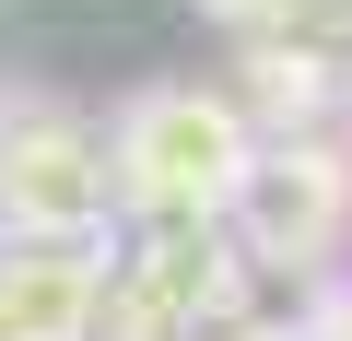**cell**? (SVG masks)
Here are the masks:
<instances>
[{
    "instance_id": "7a4b0ae2",
    "label": "cell",
    "mask_w": 352,
    "mask_h": 341,
    "mask_svg": "<svg viewBox=\"0 0 352 341\" xmlns=\"http://www.w3.org/2000/svg\"><path fill=\"white\" fill-rule=\"evenodd\" d=\"M0 224L24 247H106L118 165L71 106H0Z\"/></svg>"
},
{
    "instance_id": "5b68a950",
    "label": "cell",
    "mask_w": 352,
    "mask_h": 341,
    "mask_svg": "<svg viewBox=\"0 0 352 341\" xmlns=\"http://www.w3.org/2000/svg\"><path fill=\"white\" fill-rule=\"evenodd\" d=\"M200 12H212L223 36H247V48H270V36H329V0H200Z\"/></svg>"
},
{
    "instance_id": "277c9868",
    "label": "cell",
    "mask_w": 352,
    "mask_h": 341,
    "mask_svg": "<svg viewBox=\"0 0 352 341\" xmlns=\"http://www.w3.org/2000/svg\"><path fill=\"white\" fill-rule=\"evenodd\" d=\"M106 329V247H0V341H94Z\"/></svg>"
},
{
    "instance_id": "3957f363",
    "label": "cell",
    "mask_w": 352,
    "mask_h": 341,
    "mask_svg": "<svg viewBox=\"0 0 352 341\" xmlns=\"http://www.w3.org/2000/svg\"><path fill=\"white\" fill-rule=\"evenodd\" d=\"M352 236V153L340 141H258L247 165V200H235V247L247 271H317Z\"/></svg>"
},
{
    "instance_id": "6da1fadb",
    "label": "cell",
    "mask_w": 352,
    "mask_h": 341,
    "mask_svg": "<svg viewBox=\"0 0 352 341\" xmlns=\"http://www.w3.org/2000/svg\"><path fill=\"white\" fill-rule=\"evenodd\" d=\"M106 165H118V224H235L247 165H258V118L212 83H153L118 106Z\"/></svg>"
},
{
    "instance_id": "52a82bcc",
    "label": "cell",
    "mask_w": 352,
    "mask_h": 341,
    "mask_svg": "<svg viewBox=\"0 0 352 341\" xmlns=\"http://www.w3.org/2000/svg\"><path fill=\"white\" fill-rule=\"evenodd\" d=\"M340 153H352V106H340Z\"/></svg>"
},
{
    "instance_id": "8992f818",
    "label": "cell",
    "mask_w": 352,
    "mask_h": 341,
    "mask_svg": "<svg viewBox=\"0 0 352 341\" xmlns=\"http://www.w3.org/2000/svg\"><path fill=\"white\" fill-rule=\"evenodd\" d=\"M294 341H352V294H329V306H317V318H305Z\"/></svg>"
}]
</instances>
